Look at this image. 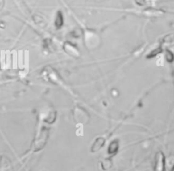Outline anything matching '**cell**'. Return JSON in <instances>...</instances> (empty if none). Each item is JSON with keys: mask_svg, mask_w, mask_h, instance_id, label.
<instances>
[{"mask_svg": "<svg viewBox=\"0 0 174 171\" xmlns=\"http://www.w3.org/2000/svg\"><path fill=\"white\" fill-rule=\"evenodd\" d=\"M117 150H118V143H117L116 140H115V141H113L112 143H111V144H110L108 152L109 153L112 154L115 153Z\"/></svg>", "mask_w": 174, "mask_h": 171, "instance_id": "6da1fadb", "label": "cell"}, {"mask_svg": "<svg viewBox=\"0 0 174 171\" xmlns=\"http://www.w3.org/2000/svg\"><path fill=\"white\" fill-rule=\"evenodd\" d=\"M103 143H104V140L102 138H99L96 140V142L95 143V145L93 147V149H94V151H97L100 147H102L103 145Z\"/></svg>", "mask_w": 174, "mask_h": 171, "instance_id": "7a4b0ae2", "label": "cell"}, {"mask_svg": "<svg viewBox=\"0 0 174 171\" xmlns=\"http://www.w3.org/2000/svg\"><path fill=\"white\" fill-rule=\"evenodd\" d=\"M173 54L169 51H167V54L166 55V59H167L168 62H172L173 61V58H172V56Z\"/></svg>", "mask_w": 174, "mask_h": 171, "instance_id": "3957f363", "label": "cell"}]
</instances>
